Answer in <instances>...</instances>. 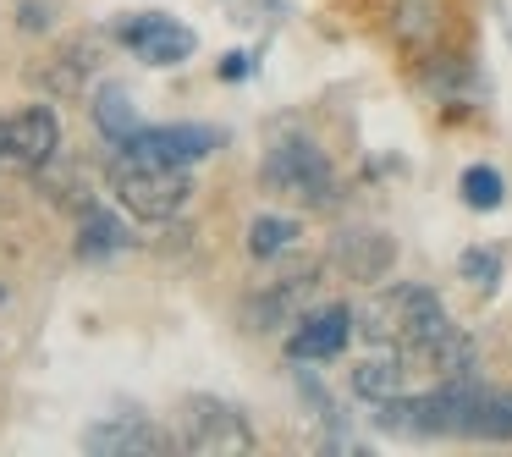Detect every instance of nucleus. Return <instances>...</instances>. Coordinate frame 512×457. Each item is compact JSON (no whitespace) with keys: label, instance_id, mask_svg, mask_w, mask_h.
<instances>
[{"label":"nucleus","instance_id":"obj_1","mask_svg":"<svg viewBox=\"0 0 512 457\" xmlns=\"http://www.w3.org/2000/svg\"><path fill=\"white\" fill-rule=\"evenodd\" d=\"M353 325L369 347H397V353H413V347L435 342L441 331H452L446 303L419 281H391V287L369 292L353 309Z\"/></svg>","mask_w":512,"mask_h":457},{"label":"nucleus","instance_id":"obj_2","mask_svg":"<svg viewBox=\"0 0 512 457\" xmlns=\"http://www.w3.org/2000/svg\"><path fill=\"white\" fill-rule=\"evenodd\" d=\"M105 182H111L116 204H122L127 215H138V221H171V215H182L193 199L188 166H155V160L111 155Z\"/></svg>","mask_w":512,"mask_h":457},{"label":"nucleus","instance_id":"obj_3","mask_svg":"<svg viewBox=\"0 0 512 457\" xmlns=\"http://www.w3.org/2000/svg\"><path fill=\"white\" fill-rule=\"evenodd\" d=\"M259 182H265L270 193H281V199H292V204H309V210L336 204L331 160H325V149L314 144V138H303V133H287V138H276V144L265 149Z\"/></svg>","mask_w":512,"mask_h":457},{"label":"nucleus","instance_id":"obj_4","mask_svg":"<svg viewBox=\"0 0 512 457\" xmlns=\"http://www.w3.org/2000/svg\"><path fill=\"white\" fill-rule=\"evenodd\" d=\"M177 441H182V452H193V457H237V452H254V430H248L243 408H237V402H226V397H210V391H193V397H182Z\"/></svg>","mask_w":512,"mask_h":457},{"label":"nucleus","instance_id":"obj_5","mask_svg":"<svg viewBox=\"0 0 512 457\" xmlns=\"http://www.w3.org/2000/svg\"><path fill=\"white\" fill-rule=\"evenodd\" d=\"M61 155V116L56 105H23L0 116V171H45Z\"/></svg>","mask_w":512,"mask_h":457},{"label":"nucleus","instance_id":"obj_6","mask_svg":"<svg viewBox=\"0 0 512 457\" xmlns=\"http://www.w3.org/2000/svg\"><path fill=\"white\" fill-rule=\"evenodd\" d=\"M111 34L122 39L144 67H182V61L199 50V34H193L188 23H177V17H166V12H127V17H116Z\"/></svg>","mask_w":512,"mask_h":457},{"label":"nucleus","instance_id":"obj_7","mask_svg":"<svg viewBox=\"0 0 512 457\" xmlns=\"http://www.w3.org/2000/svg\"><path fill=\"white\" fill-rule=\"evenodd\" d=\"M221 149V133L204 122H166V127H138L133 138L116 144L127 160H155V166H199L204 155Z\"/></svg>","mask_w":512,"mask_h":457},{"label":"nucleus","instance_id":"obj_8","mask_svg":"<svg viewBox=\"0 0 512 457\" xmlns=\"http://www.w3.org/2000/svg\"><path fill=\"white\" fill-rule=\"evenodd\" d=\"M83 452H94V457H166V452H182V441H177V430H160L144 413H111V419L83 430Z\"/></svg>","mask_w":512,"mask_h":457},{"label":"nucleus","instance_id":"obj_9","mask_svg":"<svg viewBox=\"0 0 512 457\" xmlns=\"http://www.w3.org/2000/svg\"><path fill=\"white\" fill-rule=\"evenodd\" d=\"M353 331H358V325H353V309H347V303L303 309L298 320H292V331H287V358H292V364H325V358L342 353Z\"/></svg>","mask_w":512,"mask_h":457},{"label":"nucleus","instance_id":"obj_10","mask_svg":"<svg viewBox=\"0 0 512 457\" xmlns=\"http://www.w3.org/2000/svg\"><path fill=\"white\" fill-rule=\"evenodd\" d=\"M314 287H320V281H314V265L292 270V276H281V281H265V287L243 303V325L248 331H281V325H292L309 309Z\"/></svg>","mask_w":512,"mask_h":457},{"label":"nucleus","instance_id":"obj_11","mask_svg":"<svg viewBox=\"0 0 512 457\" xmlns=\"http://www.w3.org/2000/svg\"><path fill=\"white\" fill-rule=\"evenodd\" d=\"M94 67H100V34H72L45 67L34 72V89H45V100H72L89 89Z\"/></svg>","mask_w":512,"mask_h":457},{"label":"nucleus","instance_id":"obj_12","mask_svg":"<svg viewBox=\"0 0 512 457\" xmlns=\"http://www.w3.org/2000/svg\"><path fill=\"white\" fill-rule=\"evenodd\" d=\"M331 265L342 270L347 281H380L397 265V243H391L380 226H347V232L331 237Z\"/></svg>","mask_w":512,"mask_h":457},{"label":"nucleus","instance_id":"obj_13","mask_svg":"<svg viewBox=\"0 0 512 457\" xmlns=\"http://www.w3.org/2000/svg\"><path fill=\"white\" fill-rule=\"evenodd\" d=\"M347 386H353V397H364V402L402 397V386H408V358H402L397 347H380V353L358 358V364L347 369Z\"/></svg>","mask_w":512,"mask_h":457},{"label":"nucleus","instance_id":"obj_14","mask_svg":"<svg viewBox=\"0 0 512 457\" xmlns=\"http://www.w3.org/2000/svg\"><path fill=\"white\" fill-rule=\"evenodd\" d=\"M133 243L122 226V215L100 210V204H83V221H78V259L83 265H100V259L122 254V248Z\"/></svg>","mask_w":512,"mask_h":457},{"label":"nucleus","instance_id":"obj_15","mask_svg":"<svg viewBox=\"0 0 512 457\" xmlns=\"http://www.w3.org/2000/svg\"><path fill=\"white\" fill-rule=\"evenodd\" d=\"M89 116H94V127H100V138L111 149L138 133V105H133V94H127L122 83H100L94 100H89Z\"/></svg>","mask_w":512,"mask_h":457},{"label":"nucleus","instance_id":"obj_16","mask_svg":"<svg viewBox=\"0 0 512 457\" xmlns=\"http://www.w3.org/2000/svg\"><path fill=\"white\" fill-rule=\"evenodd\" d=\"M468 435H474V441H512V391H501V386L479 391Z\"/></svg>","mask_w":512,"mask_h":457},{"label":"nucleus","instance_id":"obj_17","mask_svg":"<svg viewBox=\"0 0 512 457\" xmlns=\"http://www.w3.org/2000/svg\"><path fill=\"white\" fill-rule=\"evenodd\" d=\"M298 243V221L292 215H254L248 221V254L254 259H281Z\"/></svg>","mask_w":512,"mask_h":457},{"label":"nucleus","instance_id":"obj_18","mask_svg":"<svg viewBox=\"0 0 512 457\" xmlns=\"http://www.w3.org/2000/svg\"><path fill=\"white\" fill-rule=\"evenodd\" d=\"M457 193H463L468 210H501V199H507V182H501L496 166H468L463 177H457Z\"/></svg>","mask_w":512,"mask_h":457},{"label":"nucleus","instance_id":"obj_19","mask_svg":"<svg viewBox=\"0 0 512 457\" xmlns=\"http://www.w3.org/2000/svg\"><path fill=\"white\" fill-rule=\"evenodd\" d=\"M457 276L474 292H496L501 287V254L496 248H463V254H457Z\"/></svg>","mask_w":512,"mask_h":457},{"label":"nucleus","instance_id":"obj_20","mask_svg":"<svg viewBox=\"0 0 512 457\" xmlns=\"http://www.w3.org/2000/svg\"><path fill=\"white\" fill-rule=\"evenodd\" d=\"M23 28H28V34L50 28V6H39V0H23Z\"/></svg>","mask_w":512,"mask_h":457},{"label":"nucleus","instance_id":"obj_21","mask_svg":"<svg viewBox=\"0 0 512 457\" xmlns=\"http://www.w3.org/2000/svg\"><path fill=\"white\" fill-rule=\"evenodd\" d=\"M221 78H226V83H243V78H248V56H243V50L221 56Z\"/></svg>","mask_w":512,"mask_h":457}]
</instances>
